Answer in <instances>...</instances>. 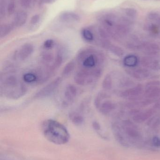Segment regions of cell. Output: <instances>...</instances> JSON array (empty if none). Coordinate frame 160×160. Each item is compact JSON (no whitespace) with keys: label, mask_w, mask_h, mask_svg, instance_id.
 Here are the masks:
<instances>
[{"label":"cell","mask_w":160,"mask_h":160,"mask_svg":"<svg viewBox=\"0 0 160 160\" xmlns=\"http://www.w3.org/2000/svg\"><path fill=\"white\" fill-rule=\"evenodd\" d=\"M54 40L49 39L46 40L43 44V48L45 50H51L54 46Z\"/></svg>","instance_id":"cell-27"},{"label":"cell","mask_w":160,"mask_h":160,"mask_svg":"<svg viewBox=\"0 0 160 160\" xmlns=\"http://www.w3.org/2000/svg\"><path fill=\"white\" fill-rule=\"evenodd\" d=\"M160 82L157 81L150 82L147 86L146 96L147 98H154L158 96L160 93Z\"/></svg>","instance_id":"cell-7"},{"label":"cell","mask_w":160,"mask_h":160,"mask_svg":"<svg viewBox=\"0 0 160 160\" xmlns=\"http://www.w3.org/2000/svg\"><path fill=\"white\" fill-rule=\"evenodd\" d=\"M77 61L80 68L92 71L100 68L97 67L102 62V57L95 50L85 48L78 53Z\"/></svg>","instance_id":"cell-3"},{"label":"cell","mask_w":160,"mask_h":160,"mask_svg":"<svg viewBox=\"0 0 160 160\" xmlns=\"http://www.w3.org/2000/svg\"><path fill=\"white\" fill-rule=\"evenodd\" d=\"M132 124H128L126 127V133L131 138H136L139 137V133L135 127Z\"/></svg>","instance_id":"cell-20"},{"label":"cell","mask_w":160,"mask_h":160,"mask_svg":"<svg viewBox=\"0 0 160 160\" xmlns=\"http://www.w3.org/2000/svg\"><path fill=\"white\" fill-rule=\"evenodd\" d=\"M42 130L45 138L55 144H65L69 141L70 134L66 128L56 120L50 119L44 121Z\"/></svg>","instance_id":"cell-1"},{"label":"cell","mask_w":160,"mask_h":160,"mask_svg":"<svg viewBox=\"0 0 160 160\" xmlns=\"http://www.w3.org/2000/svg\"><path fill=\"white\" fill-rule=\"evenodd\" d=\"M152 114H153V111L148 110L146 111L145 112L137 113L133 117V119L134 121L138 123H142L148 119L151 116Z\"/></svg>","instance_id":"cell-13"},{"label":"cell","mask_w":160,"mask_h":160,"mask_svg":"<svg viewBox=\"0 0 160 160\" xmlns=\"http://www.w3.org/2000/svg\"><path fill=\"white\" fill-rule=\"evenodd\" d=\"M32 0H20V3L23 7L28 8L31 6Z\"/></svg>","instance_id":"cell-28"},{"label":"cell","mask_w":160,"mask_h":160,"mask_svg":"<svg viewBox=\"0 0 160 160\" xmlns=\"http://www.w3.org/2000/svg\"><path fill=\"white\" fill-rule=\"evenodd\" d=\"M5 15V5L4 4L1 2V8H0V17L1 19L4 18Z\"/></svg>","instance_id":"cell-32"},{"label":"cell","mask_w":160,"mask_h":160,"mask_svg":"<svg viewBox=\"0 0 160 160\" xmlns=\"http://www.w3.org/2000/svg\"><path fill=\"white\" fill-rule=\"evenodd\" d=\"M142 64L144 66L153 70H160V64L159 62L151 57H145L142 60Z\"/></svg>","instance_id":"cell-10"},{"label":"cell","mask_w":160,"mask_h":160,"mask_svg":"<svg viewBox=\"0 0 160 160\" xmlns=\"http://www.w3.org/2000/svg\"><path fill=\"white\" fill-rule=\"evenodd\" d=\"M27 19V14L23 11L17 12L13 19L12 24L15 27H19L23 26Z\"/></svg>","instance_id":"cell-8"},{"label":"cell","mask_w":160,"mask_h":160,"mask_svg":"<svg viewBox=\"0 0 160 160\" xmlns=\"http://www.w3.org/2000/svg\"><path fill=\"white\" fill-rule=\"evenodd\" d=\"M142 91V86L139 85L124 91L122 93V96L125 98H133L140 95Z\"/></svg>","instance_id":"cell-11"},{"label":"cell","mask_w":160,"mask_h":160,"mask_svg":"<svg viewBox=\"0 0 160 160\" xmlns=\"http://www.w3.org/2000/svg\"><path fill=\"white\" fill-rule=\"evenodd\" d=\"M145 53L149 55H154L158 53L159 48L157 45L155 44H150L146 45L143 48Z\"/></svg>","instance_id":"cell-17"},{"label":"cell","mask_w":160,"mask_h":160,"mask_svg":"<svg viewBox=\"0 0 160 160\" xmlns=\"http://www.w3.org/2000/svg\"><path fill=\"white\" fill-rule=\"evenodd\" d=\"M93 126L94 128L95 129V130L99 131L100 130L101 127L100 125H99L98 122H94L93 123Z\"/></svg>","instance_id":"cell-35"},{"label":"cell","mask_w":160,"mask_h":160,"mask_svg":"<svg viewBox=\"0 0 160 160\" xmlns=\"http://www.w3.org/2000/svg\"><path fill=\"white\" fill-rule=\"evenodd\" d=\"M69 118L73 124L76 126H80L84 121V118L81 114L75 112L70 113Z\"/></svg>","instance_id":"cell-12"},{"label":"cell","mask_w":160,"mask_h":160,"mask_svg":"<svg viewBox=\"0 0 160 160\" xmlns=\"http://www.w3.org/2000/svg\"><path fill=\"white\" fill-rule=\"evenodd\" d=\"M112 81L111 77L109 75H107L102 82V88L106 90H110L111 88Z\"/></svg>","instance_id":"cell-23"},{"label":"cell","mask_w":160,"mask_h":160,"mask_svg":"<svg viewBox=\"0 0 160 160\" xmlns=\"http://www.w3.org/2000/svg\"><path fill=\"white\" fill-rule=\"evenodd\" d=\"M150 125L151 128L155 130H160V117H157V118H153L150 121Z\"/></svg>","instance_id":"cell-25"},{"label":"cell","mask_w":160,"mask_h":160,"mask_svg":"<svg viewBox=\"0 0 160 160\" xmlns=\"http://www.w3.org/2000/svg\"><path fill=\"white\" fill-rule=\"evenodd\" d=\"M75 62L73 61H70L64 67L63 69V71H62V76L64 77H68L69 76L71 72L74 70V68H75Z\"/></svg>","instance_id":"cell-18"},{"label":"cell","mask_w":160,"mask_h":160,"mask_svg":"<svg viewBox=\"0 0 160 160\" xmlns=\"http://www.w3.org/2000/svg\"><path fill=\"white\" fill-rule=\"evenodd\" d=\"M77 95V89L75 86L72 84H69L66 87L64 92V103L65 105H69L72 104Z\"/></svg>","instance_id":"cell-6"},{"label":"cell","mask_w":160,"mask_h":160,"mask_svg":"<svg viewBox=\"0 0 160 160\" xmlns=\"http://www.w3.org/2000/svg\"><path fill=\"white\" fill-rule=\"evenodd\" d=\"M59 18L61 21L67 22H76L80 19V16L73 12H64L60 15Z\"/></svg>","instance_id":"cell-9"},{"label":"cell","mask_w":160,"mask_h":160,"mask_svg":"<svg viewBox=\"0 0 160 160\" xmlns=\"http://www.w3.org/2000/svg\"><path fill=\"white\" fill-rule=\"evenodd\" d=\"M34 51V46L31 43H25L16 51L14 58L18 61L23 62L29 58Z\"/></svg>","instance_id":"cell-5"},{"label":"cell","mask_w":160,"mask_h":160,"mask_svg":"<svg viewBox=\"0 0 160 160\" xmlns=\"http://www.w3.org/2000/svg\"><path fill=\"white\" fill-rule=\"evenodd\" d=\"M55 0H39V4L40 5L46 4H50L53 3Z\"/></svg>","instance_id":"cell-33"},{"label":"cell","mask_w":160,"mask_h":160,"mask_svg":"<svg viewBox=\"0 0 160 160\" xmlns=\"http://www.w3.org/2000/svg\"><path fill=\"white\" fill-rule=\"evenodd\" d=\"M15 8H16V3L14 0H11L8 3L7 7L8 14L9 15H11L15 12Z\"/></svg>","instance_id":"cell-26"},{"label":"cell","mask_w":160,"mask_h":160,"mask_svg":"<svg viewBox=\"0 0 160 160\" xmlns=\"http://www.w3.org/2000/svg\"><path fill=\"white\" fill-rule=\"evenodd\" d=\"M61 82L62 79L61 78L58 77L56 78L39 90L36 94L35 98L37 99H42L49 97L58 88L61 84Z\"/></svg>","instance_id":"cell-4"},{"label":"cell","mask_w":160,"mask_h":160,"mask_svg":"<svg viewBox=\"0 0 160 160\" xmlns=\"http://www.w3.org/2000/svg\"><path fill=\"white\" fill-rule=\"evenodd\" d=\"M149 18L151 20L157 19L158 18V15L156 13H151L149 14Z\"/></svg>","instance_id":"cell-34"},{"label":"cell","mask_w":160,"mask_h":160,"mask_svg":"<svg viewBox=\"0 0 160 160\" xmlns=\"http://www.w3.org/2000/svg\"><path fill=\"white\" fill-rule=\"evenodd\" d=\"M126 12L127 15L129 16V17H132V18L135 17L137 15V12H136V10H134V9H132V8H127L126 9Z\"/></svg>","instance_id":"cell-30"},{"label":"cell","mask_w":160,"mask_h":160,"mask_svg":"<svg viewBox=\"0 0 160 160\" xmlns=\"http://www.w3.org/2000/svg\"><path fill=\"white\" fill-rule=\"evenodd\" d=\"M114 104L110 101H106L101 104L99 108L100 112L103 114H107L114 109Z\"/></svg>","instance_id":"cell-14"},{"label":"cell","mask_w":160,"mask_h":160,"mask_svg":"<svg viewBox=\"0 0 160 160\" xmlns=\"http://www.w3.org/2000/svg\"><path fill=\"white\" fill-rule=\"evenodd\" d=\"M108 49H109L113 53L118 56H122L124 53L123 50L117 46L110 45Z\"/></svg>","instance_id":"cell-24"},{"label":"cell","mask_w":160,"mask_h":160,"mask_svg":"<svg viewBox=\"0 0 160 160\" xmlns=\"http://www.w3.org/2000/svg\"><path fill=\"white\" fill-rule=\"evenodd\" d=\"M157 23L160 26V19H159L157 21Z\"/></svg>","instance_id":"cell-36"},{"label":"cell","mask_w":160,"mask_h":160,"mask_svg":"<svg viewBox=\"0 0 160 160\" xmlns=\"http://www.w3.org/2000/svg\"><path fill=\"white\" fill-rule=\"evenodd\" d=\"M152 143L154 146L160 148V138L158 136H155L152 139Z\"/></svg>","instance_id":"cell-31"},{"label":"cell","mask_w":160,"mask_h":160,"mask_svg":"<svg viewBox=\"0 0 160 160\" xmlns=\"http://www.w3.org/2000/svg\"><path fill=\"white\" fill-rule=\"evenodd\" d=\"M124 64L129 67H134L138 63V58L133 55H128L124 59Z\"/></svg>","instance_id":"cell-19"},{"label":"cell","mask_w":160,"mask_h":160,"mask_svg":"<svg viewBox=\"0 0 160 160\" xmlns=\"http://www.w3.org/2000/svg\"><path fill=\"white\" fill-rule=\"evenodd\" d=\"M81 35L83 39L86 42H91L94 41V34L89 29H83L82 30Z\"/></svg>","instance_id":"cell-22"},{"label":"cell","mask_w":160,"mask_h":160,"mask_svg":"<svg viewBox=\"0 0 160 160\" xmlns=\"http://www.w3.org/2000/svg\"><path fill=\"white\" fill-rule=\"evenodd\" d=\"M26 87L18 79L16 75L10 73L1 77V94L12 99L20 98L26 94Z\"/></svg>","instance_id":"cell-2"},{"label":"cell","mask_w":160,"mask_h":160,"mask_svg":"<svg viewBox=\"0 0 160 160\" xmlns=\"http://www.w3.org/2000/svg\"><path fill=\"white\" fill-rule=\"evenodd\" d=\"M23 80L27 83L37 82L38 78L36 73L28 72L25 73L23 76Z\"/></svg>","instance_id":"cell-21"},{"label":"cell","mask_w":160,"mask_h":160,"mask_svg":"<svg viewBox=\"0 0 160 160\" xmlns=\"http://www.w3.org/2000/svg\"><path fill=\"white\" fill-rule=\"evenodd\" d=\"M149 73L148 70L143 68H140L137 70H134L132 72V75L135 78L137 79L142 80L146 78L149 77Z\"/></svg>","instance_id":"cell-15"},{"label":"cell","mask_w":160,"mask_h":160,"mask_svg":"<svg viewBox=\"0 0 160 160\" xmlns=\"http://www.w3.org/2000/svg\"><path fill=\"white\" fill-rule=\"evenodd\" d=\"M15 26L13 24H4L0 27V37L1 38L5 37L8 35L14 29Z\"/></svg>","instance_id":"cell-16"},{"label":"cell","mask_w":160,"mask_h":160,"mask_svg":"<svg viewBox=\"0 0 160 160\" xmlns=\"http://www.w3.org/2000/svg\"><path fill=\"white\" fill-rule=\"evenodd\" d=\"M40 17L39 15H34L33 16L32 18H31V20H30V22L31 24L33 25H35V24H37L39 21H40Z\"/></svg>","instance_id":"cell-29"}]
</instances>
